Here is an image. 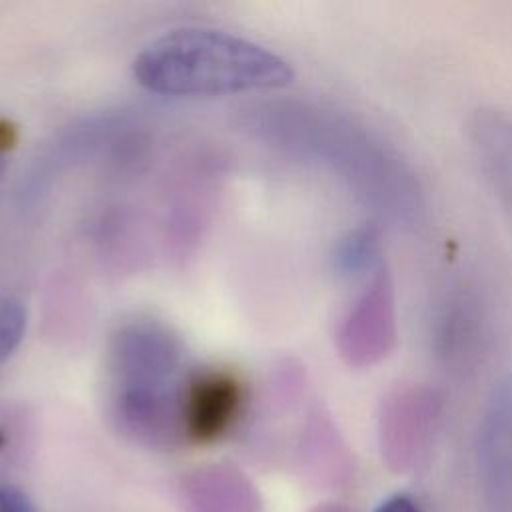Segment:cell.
Returning a JSON list of instances; mask_svg holds the SVG:
<instances>
[{
	"label": "cell",
	"mask_w": 512,
	"mask_h": 512,
	"mask_svg": "<svg viewBox=\"0 0 512 512\" xmlns=\"http://www.w3.org/2000/svg\"><path fill=\"white\" fill-rule=\"evenodd\" d=\"M486 318L478 294L464 284L452 286L434 312L432 350L452 376H466L482 362Z\"/></svg>",
	"instance_id": "5"
},
{
	"label": "cell",
	"mask_w": 512,
	"mask_h": 512,
	"mask_svg": "<svg viewBox=\"0 0 512 512\" xmlns=\"http://www.w3.org/2000/svg\"><path fill=\"white\" fill-rule=\"evenodd\" d=\"M182 342L164 324H124L110 346L112 402L120 424L150 442L182 434Z\"/></svg>",
	"instance_id": "3"
},
{
	"label": "cell",
	"mask_w": 512,
	"mask_h": 512,
	"mask_svg": "<svg viewBox=\"0 0 512 512\" xmlns=\"http://www.w3.org/2000/svg\"><path fill=\"white\" fill-rule=\"evenodd\" d=\"M470 138L484 174L512 208V114L482 108L470 124Z\"/></svg>",
	"instance_id": "9"
},
{
	"label": "cell",
	"mask_w": 512,
	"mask_h": 512,
	"mask_svg": "<svg viewBox=\"0 0 512 512\" xmlns=\"http://www.w3.org/2000/svg\"><path fill=\"white\" fill-rule=\"evenodd\" d=\"M374 512H422L418 502L408 494H396L384 500Z\"/></svg>",
	"instance_id": "13"
},
{
	"label": "cell",
	"mask_w": 512,
	"mask_h": 512,
	"mask_svg": "<svg viewBox=\"0 0 512 512\" xmlns=\"http://www.w3.org/2000/svg\"><path fill=\"white\" fill-rule=\"evenodd\" d=\"M396 336L394 286L386 268L380 266L338 326V352L350 366H372L394 350Z\"/></svg>",
	"instance_id": "4"
},
{
	"label": "cell",
	"mask_w": 512,
	"mask_h": 512,
	"mask_svg": "<svg viewBox=\"0 0 512 512\" xmlns=\"http://www.w3.org/2000/svg\"><path fill=\"white\" fill-rule=\"evenodd\" d=\"M242 386L226 372H198L184 386L182 436L192 442L218 440L236 420Z\"/></svg>",
	"instance_id": "7"
},
{
	"label": "cell",
	"mask_w": 512,
	"mask_h": 512,
	"mask_svg": "<svg viewBox=\"0 0 512 512\" xmlns=\"http://www.w3.org/2000/svg\"><path fill=\"white\" fill-rule=\"evenodd\" d=\"M440 400L424 384H402L382 402V438L390 452L408 456L428 438L438 418Z\"/></svg>",
	"instance_id": "8"
},
{
	"label": "cell",
	"mask_w": 512,
	"mask_h": 512,
	"mask_svg": "<svg viewBox=\"0 0 512 512\" xmlns=\"http://www.w3.org/2000/svg\"><path fill=\"white\" fill-rule=\"evenodd\" d=\"M4 170H6V160H4V156L0 154V182H2V178H4Z\"/></svg>",
	"instance_id": "14"
},
{
	"label": "cell",
	"mask_w": 512,
	"mask_h": 512,
	"mask_svg": "<svg viewBox=\"0 0 512 512\" xmlns=\"http://www.w3.org/2000/svg\"><path fill=\"white\" fill-rule=\"evenodd\" d=\"M26 332V308L14 296L0 294V364L20 346Z\"/></svg>",
	"instance_id": "11"
},
{
	"label": "cell",
	"mask_w": 512,
	"mask_h": 512,
	"mask_svg": "<svg viewBox=\"0 0 512 512\" xmlns=\"http://www.w3.org/2000/svg\"><path fill=\"white\" fill-rule=\"evenodd\" d=\"M0 512H38L30 496L10 484H0Z\"/></svg>",
	"instance_id": "12"
},
{
	"label": "cell",
	"mask_w": 512,
	"mask_h": 512,
	"mask_svg": "<svg viewBox=\"0 0 512 512\" xmlns=\"http://www.w3.org/2000/svg\"><path fill=\"white\" fill-rule=\"evenodd\" d=\"M334 266L344 276L374 274L382 264L380 240L372 226H362L348 232L336 246Z\"/></svg>",
	"instance_id": "10"
},
{
	"label": "cell",
	"mask_w": 512,
	"mask_h": 512,
	"mask_svg": "<svg viewBox=\"0 0 512 512\" xmlns=\"http://www.w3.org/2000/svg\"><path fill=\"white\" fill-rule=\"evenodd\" d=\"M254 128L288 154L334 174L378 218L398 226L420 218L424 202L414 172L348 116L314 104L282 102L256 110Z\"/></svg>",
	"instance_id": "1"
},
{
	"label": "cell",
	"mask_w": 512,
	"mask_h": 512,
	"mask_svg": "<svg viewBox=\"0 0 512 512\" xmlns=\"http://www.w3.org/2000/svg\"><path fill=\"white\" fill-rule=\"evenodd\" d=\"M134 80L162 96H222L290 84L292 66L276 52L214 28H176L144 46Z\"/></svg>",
	"instance_id": "2"
},
{
	"label": "cell",
	"mask_w": 512,
	"mask_h": 512,
	"mask_svg": "<svg viewBox=\"0 0 512 512\" xmlns=\"http://www.w3.org/2000/svg\"><path fill=\"white\" fill-rule=\"evenodd\" d=\"M476 450L490 512H512V374L500 378L486 398Z\"/></svg>",
	"instance_id": "6"
}]
</instances>
